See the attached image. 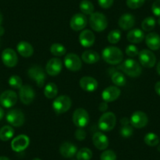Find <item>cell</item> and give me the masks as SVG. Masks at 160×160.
Wrapping results in <instances>:
<instances>
[{
    "label": "cell",
    "mask_w": 160,
    "mask_h": 160,
    "mask_svg": "<svg viewBox=\"0 0 160 160\" xmlns=\"http://www.w3.org/2000/svg\"><path fill=\"white\" fill-rule=\"evenodd\" d=\"M116 124V117L113 112H104L98 122V127L102 131L108 132L114 129Z\"/></svg>",
    "instance_id": "cell-3"
},
{
    "label": "cell",
    "mask_w": 160,
    "mask_h": 160,
    "mask_svg": "<svg viewBox=\"0 0 160 160\" xmlns=\"http://www.w3.org/2000/svg\"><path fill=\"white\" fill-rule=\"evenodd\" d=\"M103 59L108 64L116 65L123 60V53L119 48L115 47H108L102 51Z\"/></svg>",
    "instance_id": "cell-1"
},
{
    "label": "cell",
    "mask_w": 160,
    "mask_h": 160,
    "mask_svg": "<svg viewBox=\"0 0 160 160\" xmlns=\"http://www.w3.org/2000/svg\"><path fill=\"white\" fill-rule=\"evenodd\" d=\"M32 160H41V159H40V158H34V159H32Z\"/></svg>",
    "instance_id": "cell-53"
},
{
    "label": "cell",
    "mask_w": 160,
    "mask_h": 160,
    "mask_svg": "<svg viewBox=\"0 0 160 160\" xmlns=\"http://www.w3.org/2000/svg\"><path fill=\"white\" fill-rule=\"evenodd\" d=\"M126 53L127 56L130 57V58H134V57L138 56L139 51H138V48L134 45H129L126 49Z\"/></svg>",
    "instance_id": "cell-41"
},
{
    "label": "cell",
    "mask_w": 160,
    "mask_h": 160,
    "mask_svg": "<svg viewBox=\"0 0 160 160\" xmlns=\"http://www.w3.org/2000/svg\"><path fill=\"white\" fill-rule=\"evenodd\" d=\"M100 59V56L98 53L92 50H86L82 54V60L87 64H95Z\"/></svg>",
    "instance_id": "cell-27"
},
{
    "label": "cell",
    "mask_w": 160,
    "mask_h": 160,
    "mask_svg": "<svg viewBox=\"0 0 160 160\" xmlns=\"http://www.w3.org/2000/svg\"><path fill=\"white\" fill-rule=\"evenodd\" d=\"M61 70H62V61L59 58H52L48 61L46 65V72L51 76H56L59 75Z\"/></svg>",
    "instance_id": "cell-17"
},
{
    "label": "cell",
    "mask_w": 160,
    "mask_h": 160,
    "mask_svg": "<svg viewBox=\"0 0 160 160\" xmlns=\"http://www.w3.org/2000/svg\"><path fill=\"white\" fill-rule=\"evenodd\" d=\"M119 68L128 76L136 78L141 75L142 68L141 64L133 59H127L120 65Z\"/></svg>",
    "instance_id": "cell-2"
},
{
    "label": "cell",
    "mask_w": 160,
    "mask_h": 160,
    "mask_svg": "<svg viewBox=\"0 0 160 160\" xmlns=\"http://www.w3.org/2000/svg\"><path fill=\"white\" fill-rule=\"evenodd\" d=\"M112 82L115 84L116 87H123L125 86L127 79H126L125 75L121 72H115L112 76Z\"/></svg>",
    "instance_id": "cell-33"
},
{
    "label": "cell",
    "mask_w": 160,
    "mask_h": 160,
    "mask_svg": "<svg viewBox=\"0 0 160 160\" xmlns=\"http://www.w3.org/2000/svg\"><path fill=\"white\" fill-rule=\"evenodd\" d=\"M78 41L82 47L88 48L94 44L95 35L92 31L88 30V29L82 30L80 32L79 36H78Z\"/></svg>",
    "instance_id": "cell-19"
},
{
    "label": "cell",
    "mask_w": 160,
    "mask_h": 160,
    "mask_svg": "<svg viewBox=\"0 0 160 160\" xmlns=\"http://www.w3.org/2000/svg\"><path fill=\"white\" fill-rule=\"evenodd\" d=\"M127 39L132 43H140L144 40V33L139 28L132 29L127 34Z\"/></svg>",
    "instance_id": "cell-26"
},
{
    "label": "cell",
    "mask_w": 160,
    "mask_h": 160,
    "mask_svg": "<svg viewBox=\"0 0 160 160\" xmlns=\"http://www.w3.org/2000/svg\"><path fill=\"white\" fill-rule=\"evenodd\" d=\"M60 153L64 158H72L74 155H76L77 152V147L72 143L68 142V141H65V142L62 143L60 146Z\"/></svg>",
    "instance_id": "cell-22"
},
{
    "label": "cell",
    "mask_w": 160,
    "mask_h": 160,
    "mask_svg": "<svg viewBox=\"0 0 160 160\" xmlns=\"http://www.w3.org/2000/svg\"><path fill=\"white\" fill-rule=\"evenodd\" d=\"M64 65L72 72H78L82 68V61L75 53H68L64 58Z\"/></svg>",
    "instance_id": "cell-11"
},
{
    "label": "cell",
    "mask_w": 160,
    "mask_h": 160,
    "mask_svg": "<svg viewBox=\"0 0 160 160\" xmlns=\"http://www.w3.org/2000/svg\"><path fill=\"white\" fill-rule=\"evenodd\" d=\"M121 124H122V126H124V125H127V124H130V119H129L128 118H127V117H124V118H122V119H121Z\"/></svg>",
    "instance_id": "cell-46"
},
{
    "label": "cell",
    "mask_w": 160,
    "mask_h": 160,
    "mask_svg": "<svg viewBox=\"0 0 160 160\" xmlns=\"http://www.w3.org/2000/svg\"><path fill=\"white\" fill-rule=\"evenodd\" d=\"M144 141L147 145L154 147V146L158 145L159 143V138L155 133H148L144 136Z\"/></svg>",
    "instance_id": "cell-35"
},
{
    "label": "cell",
    "mask_w": 160,
    "mask_h": 160,
    "mask_svg": "<svg viewBox=\"0 0 160 160\" xmlns=\"http://www.w3.org/2000/svg\"><path fill=\"white\" fill-rule=\"evenodd\" d=\"M138 58L141 65L148 68H153L156 63V57L149 50H141L138 53Z\"/></svg>",
    "instance_id": "cell-8"
},
{
    "label": "cell",
    "mask_w": 160,
    "mask_h": 160,
    "mask_svg": "<svg viewBox=\"0 0 160 160\" xmlns=\"http://www.w3.org/2000/svg\"><path fill=\"white\" fill-rule=\"evenodd\" d=\"M155 90L156 92V93L160 96V81L159 82H157L155 85Z\"/></svg>",
    "instance_id": "cell-47"
},
{
    "label": "cell",
    "mask_w": 160,
    "mask_h": 160,
    "mask_svg": "<svg viewBox=\"0 0 160 160\" xmlns=\"http://www.w3.org/2000/svg\"><path fill=\"white\" fill-rule=\"evenodd\" d=\"M133 127L131 126H130V124H127V125L122 126V128L120 130V134L122 138H128L133 135Z\"/></svg>",
    "instance_id": "cell-38"
},
{
    "label": "cell",
    "mask_w": 160,
    "mask_h": 160,
    "mask_svg": "<svg viewBox=\"0 0 160 160\" xmlns=\"http://www.w3.org/2000/svg\"><path fill=\"white\" fill-rule=\"evenodd\" d=\"M24 115L20 109H12L7 115V121L11 126L20 127L24 123Z\"/></svg>",
    "instance_id": "cell-9"
},
{
    "label": "cell",
    "mask_w": 160,
    "mask_h": 160,
    "mask_svg": "<svg viewBox=\"0 0 160 160\" xmlns=\"http://www.w3.org/2000/svg\"><path fill=\"white\" fill-rule=\"evenodd\" d=\"M90 25L95 32H103L108 27L107 18L101 13H92L90 18Z\"/></svg>",
    "instance_id": "cell-4"
},
{
    "label": "cell",
    "mask_w": 160,
    "mask_h": 160,
    "mask_svg": "<svg viewBox=\"0 0 160 160\" xmlns=\"http://www.w3.org/2000/svg\"><path fill=\"white\" fill-rule=\"evenodd\" d=\"M17 50H18L19 54L24 57V58H30V57L33 55L34 53L33 47L29 42H26V41L20 42L17 45Z\"/></svg>",
    "instance_id": "cell-25"
},
{
    "label": "cell",
    "mask_w": 160,
    "mask_h": 160,
    "mask_svg": "<svg viewBox=\"0 0 160 160\" xmlns=\"http://www.w3.org/2000/svg\"><path fill=\"white\" fill-rule=\"evenodd\" d=\"M72 107V100L66 95L58 97L53 102V109L58 114L65 113Z\"/></svg>",
    "instance_id": "cell-5"
},
{
    "label": "cell",
    "mask_w": 160,
    "mask_h": 160,
    "mask_svg": "<svg viewBox=\"0 0 160 160\" xmlns=\"http://www.w3.org/2000/svg\"><path fill=\"white\" fill-rule=\"evenodd\" d=\"M50 53L55 57H62L66 53V48L60 43H53L50 47Z\"/></svg>",
    "instance_id": "cell-34"
},
{
    "label": "cell",
    "mask_w": 160,
    "mask_h": 160,
    "mask_svg": "<svg viewBox=\"0 0 160 160\" xmlns=\"http://www.w3.org/2000/svg\"><path fill=\"white\" fill-rule=\"evenodd\" d=\"M87 24V18L83 13H76L70 21V27L75 32L83 30Z\"/></svg>",
    "instance_id": "cell-14"
},
{
    "label": "cell",
    "mask_w": 160,
    "mask_h": 160,
    "mask_svg": "<svg viewBox=\"0 0 160 160\" xmlns=\"http://www.w3.org/2000/svg\"><path fill=\"white\" fill-rule=\"evenodd\" d=\"M18 101V95L13 90H6L0 95V104L10 108L14 106Z\"/></svg>",
    "instance_id": "cell-12"
},
{
    "label": "cell",
    "mask_w": 160,
    "mask_h": 160,
    "mask_svg": "<svg viewBox=\"0 0 160 160\" xmlns=\"http://www.w3.org/2000/svg\"><path fill=\"white\" fill-rule=\"evenodd\" d=\"M152 10L155 16L160 18V0H156L154 2V3L152 4Z\"/></svg>",
    "instance_id": "cell-42"
},
{
    "label": "cell",
    "mask_w": 160,
    "mask_h": 160,
    "mask_svg": "<svg viewBox=\"0 0 160 160\" xmlns=\"http://www.w3.org/2000/svg\"><path fill=\"white\" fill-rule=\"evenodd\" d=\"M9 85L14 89H21L23 86L22 79L18 75H12L9 78Z\"/></svg>",
    "instance_id": "cell-37"
},
{
    "label": "cell",
    "mask_w": 160,
    "mask_h": 160,
    "mask_svg": "<svg viewBox=\"0 0 160 160\" xmlns=\"http://www.w3.org/2000/svg\"><path fill=\"white\" fill-rule=\"evenodd\" d=\"M2 22V13L0 12V25H1Z\"/></svg>",
    "instance_id": "cell-52"
},
{
    "label": "cell",
    "mask_w": 160,
    "mask_h": 160,
    "mask_svg": "<svg viewBox=\"0 0 160 160\" xmlns=\"http://www.w3.org/2000/svg\"><path fill=\"white\" fill-rule=\"evenodd\" d=\"M28 74L31 78L35 80L38 87H43L46 81V74L42 68L37 65L32 66L28 69Z\"/></svg>",
    "instance_id": "cell-7"
},
{
    "label": "cell",
    "mask_w": 160,
    "mask_h": 160,
    "mask_svg": "<svg viewBox=\"0 0 160 160\" xmlns=\"http://www.w3.org/2000/svg\"><path fill=\"white\" fill-rule=\"evenodd\" d=\"M19 97L23 104L28 105L35 99V91L32 87L28 85H24L21 87L19 91Z\"/></svg>",
    "instance_id": "cell-16"
},
{
    "label": "cell",
    "mask_w": 160,
    "mask_h": 160,
    "mask_svg": "<svg viewBox=\"0 0 160 160\" xmlns=\"http://www.w3.org/2000/svg\"><path fill=\"white\" fill-rule=\"evenodd\" d=\"M75 136L78 141H83L86 138V137H87V133H86V131L82 128H78L75 131Z\"/></svg>",
    "instance_id": "cell-43"
},
{
    "label": "cell",
    "mask_w": 160,
    "mask_h": 160,
    "mask_svg": "<svg viewBox=\"0 0 160 160\" xmlns=\"http://www.w3.org/2000/svg\"><path fill=\"white\" fill-rule=\"evenodd\" d=\"M4 32H5V31H4L3 28L1 27V26H0V36H2V35H3Z\"/></svg>",
    "instance_id": "cell-50"
},
{
    "label": "cell",
    "mask_w": 160,
    "mask_h": 160,
    "mask_svg": "<svg viewBox=\"0 0 160 160\" xmlns=\"http://www.w3.org/2000/svg\"><path fill=\"white\" fill-rule=\"evenodd\" d=\"M121 38V32L118 29H114L109 32L108 35V40L112 44H116L119 42Z\"/></svg>",
    "instance_id": "cell-36"
},
{
    "label": "cell",
    "mask_w": 160,
    "mask_h": 160,
    "mask_svg": "<svg viewBox=\"0 0 160 160\" xmlns=\"http://www.w3.org/2000/svg\"><path fill=\"white\" fill-rule=\"evenodd\" d=\"M98 4L103 9H108L113 5L114 0H98Z\"/></svg>",
    "instance_id": "cell-44"
},
{
    "label": "cell",
    "mask_w": 160,
    "mask_h": 160,
    "mask_svg": "<svg viewBox=\"0 0 160 160\" xmlns=\"http://www.w3.org/2000/svg\"><path fill=\"white\" fill-rule=\"evenodd\" d=\"M58 93V87L53 82H50L44 88V95L48 99H53L57 96Z\"/></svg>",
    "instance_id": "cell-29"
},
{
    "label": "cell",
    "mask_w": 160,
    "mask_h": 160,
    "mask_svg": "<svg viewBox=\"0 0 160 160\" xmlns=\"http://www.w3.org/2000/svg\"><path fill=\"white\" fill-rule=\"evenodd\" d=\"M30 140L27 135L21 134L16 137L11 142V148L14 152H21L25 150L29 145Z\"/></svg>",
    "instance_id": "cell-15"
},
{
    "label": "cell",
    "mask_w": 160,
    "mask_h": 160,
    "mask_svg": "<svg viewBox=\"0 0 160 160\" xmlns=\"http://www.w3.org/2000/svg\"><path fill=\"white\" fill-rule=\"evenodd\" d=\"M0 160H10L8 157L6 156H0Z\"/></svg>",
    "instance_id": "cell-51"
},
{
    "label": "cell",
    "mask_w": 160,
    "mask_h": 160,
    "mask_svg": "<svg viewBox=\"0 0 160 160\" xmlns=\"http://www.w3.org/2000/svg\"><path fill=\"white\" fill-rule=\"evenodd\" d=\"M158 24H159V25H160V18H158Z\"/></svg>",
    "instance_id": "cell-54"
},
{
    "label": "cell",
    "mask_w": 160,
    "mask_h": 160,
    "mask_svg": "<svg viewBox=\"0 0 160 160\" xmlns=\"http://www.w3.org/2000/svg\"><path fill=\"white\" fill-rule=\"evenodd\" d=\"M135 18L130 13L122 14L118 19V26L122 30H130L134 26Z\"/></svg>",
    "instance_id": "cell-23"
},
{
    "label": "cell",
    "mask_w": 160,
    "mask_h": 160,
    "mask_svg": "<svg viewBox=\"0 0 160 160\" xmlns=\"http://www.w3.org/2000/svg\"><path fill=\"white\" fill-rule=\"evenodd\" d=\"M156 71L157 72H158V75H160V61L158 63V64H157V67H156Z\"/></svg>",
    "instance_id": "cell-49"
},
{
    "label": "cell",
    "mask_w": 160,
    "mask_h": 160,
    "mask_svg": "<svg viewBox=\"0 0 160 160\" xmlns=\"http://www.w3.org/2000/svg\"><path fill=\"white\" fill-rule=\"evenodd\" d=\"M108 106L107 102H102L99 105V108H99V110L101 111V112H105L106 111L108 110Z\"/></svg>",
    "instance_id": "cell-45"
},
{
    "label": "cell",
    "mask_w": 160,
    "mask_h": 160,
    "mask_svg": "<svg viewBox=\"0 0 160 160\" xmlns=\"http://www.w3.org/2000/svg\"><path fill=\"white\" fill-rule=\"evenodd\" d=\"M93 157V152L88 148H82L76 153L78 160H90Z\"/></svg>",
    "instance_id": "cell-31"
},
{
    "label": "cell",
    "mask_w": 160,
    "mask_h": 160,
    "mask_svg": "<svg viewBox=\"0 0 160 160\" xmlns=\"http://www.w3.org/2000/svg\"><path fill=\"white\" fill-rule=\"evenodd\" d=\"M72 121L75 126L78 128L87 127L90 121V116L87 111L84 108H77L72 115Z\"/></svg>",
    "instance_id": "cell-6"
},
{
    "label": "cell",
    "mask_w": 160,
    "mask_h": 160,
    "mask_svg": "<svg viewBox=\"0 0 160 160\" xmlns=\"http://www.w3.org/2000/svg\"><path fill=\"white\" fill-rule=\"evenodd\" d=\"M79 9L84 15H91L93 13L94 7L89 0H82L79 4Z\"/></svg>",
    "instance_id": "cell-30"
},
{
    "label": "cell",
    "mask_w": 160,
    "mask_h": 160,
    "mask_svg": "<svg viewBox=\"0 0 160 160\" xmlns=\"http://www.w3.org/2000/svg\"><path fill=\"white\" fill-rule=\"evenodd\" d=\"M3 116H4V111L2 108L0 107V120L2 119Z\"/></svg>",
    "instance_id": "cell-48"
},
{
    "label": "cell",
    "mask_w": 160,
    "mask_h": 160,
    "mask_svg": "<svg viewBox=\"0 0 160 160\" xmlns=\"http://www.w3.org/2000/svg\"><path fill=\"white\" fill-rule=\"evenodd\" d=\"M92 140L95 147L99 150H105L109 145L108 138L101 132H96L93 134Z\"/></svg>",
    "instance_id": "cell-21"
},
{
    "label": "cell",
    "mask_w": 160,
    "mask_h": 160,
    "mask_svg": "<svg viewBox=\"0 0 160 160\" xmlns=\"http://www.w3.org/2000/svg\"><path fill=\"white\" fill-rule=\"evenodd\" d=\"M14 135V130L10 126H5L0 130V140L7 141L11 139Z\"/></svg>",
    "instance_id": "cell-28"
},
{
    "label": "cell",
    "mask_w": 160,
    "mask_h": 160,
    "mask_svg": "<svg viewBox=\"0 0 160 160\" xmlns=\"http://www.w3.org/2000/svg\"><path fill=\"white\" fill-rule=\"evenodd\" d=\"M145 0H127V5L132 10L138 9L144 5Z\"/></svg>",
    "instance_id": "cell-40"
},
{
    "label": "cell",
    "mask_w": 160,
    "mask_h": 160,
    "mask_svg": "<svg viewBox=\"0 0 160 160\" xmlns=\"http://www.w3.org/2000/svg\"><path fill=\"white\" fill-rule=\"evenodd\" d=\"M2 63L8 68H13L18 64V58L17 53L11 48H7L2 53Z\"/></svg>",
    "instance_id": "cell-13"
},
{
    "label": "cell",
    "mask_w": 160,
    "mask_h": 160,
    "mask_svg": "<svg viewBox=\"0 0 160 160\" xmlns=\"http://www.w3.org/2000/svg\"><path fill=\"white\" fill-rule=\"evenodd\" d=\"M80 87L87 92H93L98 89V82L94 78L90 76H84L79 80Z\"/></svg>",
    "instance_id": "cell-20"
},
{
    "label": "cell",
    "mask_w": 160,
    "mask_h": 160,
    "mask_svg": "<svg viewBox=\"0 0 160 160\" xmlns=\"http://www.w3.org/2000/svg\"><path fill=\"white\" fill-rule=\"evenodd\" d=\"M117 155L112 150H104L101 155V160H116Z\"/></svg>",
    "instance_id": "cell-39"
},
{
    "label": "cell",
    "mask_w": 160,
    "mask_h": 160,
    "mask_svg": "<svg viewBox=\"0 0 160 160\" xmlns=\"http://www.w3.org/2000/svg\"><path fill=\"white\" fill-rule=\"evenodd\" d=\"M120 93L121 90L118 87L110 86L103 90L101 97L104 102H112L118 99V97L120 96Z\"/></svg>",
    "instance_id": "cell-18"
},
{
    "label": "cell",
    "mask_w": 160,
    "mask_h": 160,
    "mask_svg": "<svg viewBox=\"0 0 160 160\" xmlns=\"http://www.w3.org/2000/svg\"><path fill=\"white\" fill-rule=\"evenodd\" d=\"M158 150L159 151V152H160V144H159V145L158 146Z\"/></svg>",
    "instance_id": "cell-55"
},
{
    "label": "cell",
    "mask_w": 160,
    "mask_h": 160,
    "mask_svg": "<svg viewBox=\"0 0 160 160\" xmlns=\"http://www.w3.org/2000/svg\"><path fill=\"white\" fill-rule=\"evenodd\" d=\"M146 45L152 50H158L160 48V36L155 32H150L146 35Z\"/></svg>",
    "instance_id": "cell-24"
},
{
    "label": "cell",
    "mask_w": 160,
    "mask_h": 160,
    "mask_svg": "<svg viewBox=\"0 0 160 160\" xmlns=\"http://www.w3.org/2000/svg\"><path fill=\"white\" fill-rule=\"evenodd\" d=\"M130 122L132 127L134 128L141 129L147 126L148 122V118L144 112L141 111H136L132 114Z\"/></svg>",
    "instance_id": "cell-10"
},
{
    "label": "cell",
    "mask_w": 160,
    "mask_h": 160,
    "mask_svg": "<svg viewBox=\"0 0 160 160\" xmlns=\"http://www.w3.org/2000/svg\"><path fill=\"white\" fill-rule=\"evenodd\" d=\"M156 24L155 18L152 17H148L141 23V28L144 32H151L154 29Z\"/></svg>",
    "instance_id": "cell-32"
}]
</instances>
